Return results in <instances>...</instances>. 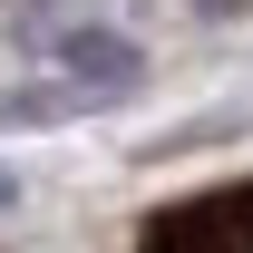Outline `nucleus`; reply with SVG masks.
I'll list each match as a JSON object with an SVG mask.
<instances>
[{
    "label": "nucleus",
    "mask_w": 253,
    "mask_h": 253,
    "mask_svg": "<svg viewBox=\"0 0 253 253\" xmlns=\"http://www.w3.org/2000/svg\"><path fill=\"white\" fill-rule=\"evenodd\" d=\"M49 59H59V78L88 97V107H117V97L146 88V49L126 30H107V20H68V30L49 39Z\"/></svg>",
    "instance_id": "nucleus-2"
},
{
    "label": "nucleus",
    "mask_w": 253,
    "mask_h": 253,
    "mask_svg": "<svg viewBox=\"0 0 253 253\" xmlns=\"http://www.w3.org/2000/svg\"><path fill=\"white\" fill-rule=\"evenodd\" d=\"M59 117H88V97L68 88V78H30V88L0 97V126H59Z\"/></svg>",
    "instance_id": "nucleus-3"
},
{
    "label": "nucleus",
    "mask_w": 253,
    "mask_h": 253,
    "mask_svg": "<svg viewBox=\"0 0 253 253\" xmlns=\"http://www.w3.org/2000/svg\"><path fill=\"white\" fill-rule=\"evenodd\" d=\"M136 253H253V175L244 185H205L185 205H156Z\"/></svg>",
    "instance_id": "nucleus-1"
},
{
    "label": "nucleus",
    "mask_w": 253,
    "mask_h": 253,
    "mask_svg": "<svg viewBox=\"0 0 253 253\" xmlns=\"http://www.w3.org/2000/svg\"><path fill=\"white\" fill-rule=\"evenodd\" d=\"M10 205H20V166H0V214H10Z\"/></svg>",
    "instance_id": "nucleus-4"
}]
</instances>
